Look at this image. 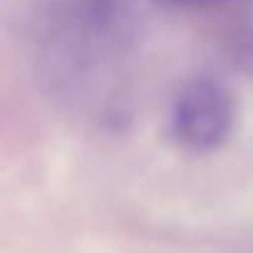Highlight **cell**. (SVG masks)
Returning a JSON list of instances; mask_svg holds the SVG:
<instances>
[{
    "mask_svg": "<svg viewBox=\"0 0 253 253\" xmlns=\"http://www.w3.org/2000/svg\"><path fill=\"white\" fill-rule=\"evenodd\" d=\"M171 5H206V3H218V0H169Z\"/></svg>",
    "mask_w": 253,
    "mask_h": 253,
    "instance_id": "2",
    "label": "cell"
},
{
    "mask_svg": "<svg viewBox=\"0 0 253 253\" xmlns=\"http://www.w3.org/2000/svg\"><path fill=\"white\" fill-rule=\"evenodd\" d=\"M233 119L231 89L213 77H196L174 97L171 134L189 152H213L231 137Z\"/></svg>",
    "mask_w": 253,
    "mask_h": 253,
    "instance_id": "1",
    "label": "cell"
}]
</instances>
